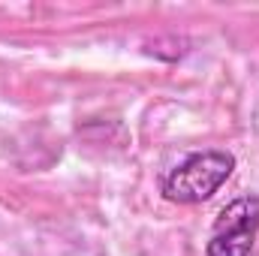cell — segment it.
<instances>
[{
    "mask_svg": "<svg viewBox=\"0 0 259 256\" xmlns=\"http://www.w3.org/2000/svg\"><path fill=\"white\" fill-rule=\"evenodd\" d=\"M232 172H235V154L217 151V148L196 151V154H187L178 166H172L166 172L160 190L169 202L199 205V202L211 199L229 181Z\"/></svg>",
    "mask_w": 259,
    "mask_h": 256,
    "instance_id": "obj_1",
    "label": "cell"
},
{
    "mask_svg": "<svg viewBox=\"0 0 259 256\" xmlns=\"http://www.w3.org/2000/svg\"><path fill=\"white\" fill-rule=\"evenodd\" d=\"M259 235V196H238L232 199L214 229H211V238L205 244V256H250L253 250V241Z\"/></svg>",
    "mask_w": 259,
    "mask_h": 256,
    "instance_id": "obj_2",
    "label": "cell"
}]
</instances>
